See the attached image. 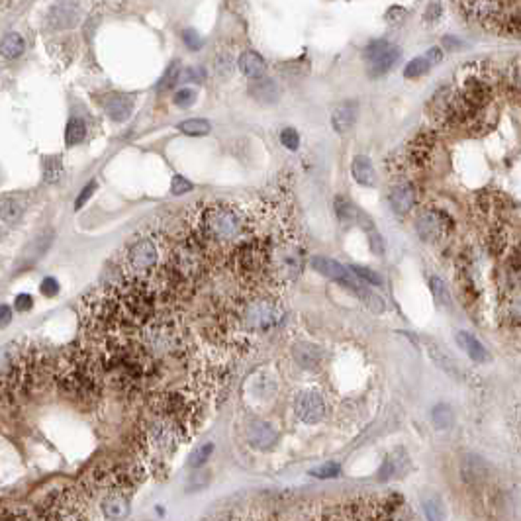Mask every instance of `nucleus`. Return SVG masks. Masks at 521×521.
<instances>
[{
	"instance_id": "nucleus-1",
	"label": "nucleus",
	"mask_w": 521,
	"mask_h": 521,
	"mask_svg": "<svg viewBox=\"0 0 521 521\" xmlns=\"http://www.w3.org/2000/svg\"><path fill=\"white\" fill-rule=\"evenodd\" d=\"M247 226L249 224L243 210L226 202H214L198 212L195 235L204 253L216 249L222 251L245 241Z\"/></svg>"
},
{
	"instance_id": "nucleus-2",
	"label": "nucleus",
	"mask_w": 521,
	"mask_h": 521,
	"mask_svg": "<svg viewBox=\"0 0 521 521\" xmlns=\"http://www.w3.org/2000/svg\"><path fill=\"white\" fill-rule=\"evenodd\" d=\"M100 367L97 358L87 351H69L59 361L57 367V384L71 402L92 404L100 394Z\"/></svg>"
},
{
	"instance_id": "nucleus-3",
	"label": "nucleus",
	"mask_w": 521,
	"mask_h": 521,
	"mask_svg": "<svg viewBox=\"0 0 521 521\" xmlns=\"http://www.w3.org/2000/svg\"><path fill=\"white\" fill-rule=\"evenodd\" d=\"M133 482L128 472L118 468L97 470L87 478V494L97 496L98 510L102 518L108 520H124L130 513V498Z\"/></svg>"
},
{
	"instance_id": "nucleus-4",
	"label": "nucleus",
	"mask_w": 521,
	"mask_h": 521,
	"mask_svg": "<svg viewBox=\"0 0 521 521\" xmlns=\"http://www.w3.org/2000/svg\"><path fill=\"white\" fill-rule=\"evenodd\" d=\"M186 427L188 425L171 417L169 413L155 410L151 424L147 427V445L151 449L153 455L159 456V458L173 456L179 445L188 437Z\"/></svg>"
},
{
	"instance_id": "nucleus-5",
	"label": "nucleus",
	"mask_w": 521,
	"mask_h": 521,
	"mask_svg": "<svg viewBox=\"0 0 521 521\" xmlns=\"http://www.w3.org/2000/svg\"><path fill=\"white\" fill-rule=\"evenodd\" d=\"M284 317V310L279 300L271 298L269 294H255L245 304L239 308L241 326L247 331H269L276 327Z\"/></svg>"
},
{
	"instance_id": "nucleus-6",
	"label": "nucleus",
	"mask_w": 521,
	"mask_h": 521,
	"mask_svg": "<svg viewBox=\"0 0 521 521\" xmlns=\"http://www.w3.org/2000/svg\"><path fill=\"white\" fill-rule=\"evenodd\" d=\"M161 260V241L155 238H143L135 241L124 255V276L133 281H147Z\"/></svg>"
},
{
	"instance_id": "nucleus-7",
	"label": "nucleus",
	"mask_w": 521,
	"mask_h": 521,
	"mask_svg": "<svg viewBox=\"0 0 521 521\" xmlns=\"http://www.w3.org/2000/svg\"><path fill=\"white\" fill-rule=\"evenodd\" d=\"M87 498L78 490H59L44 502L42 513L35 518L40 520H87Z\"/></svg>"
},
{
	"instance_id": "nucleus-8",
	"label": "nucleus",
	"mask_w": 521,
	"mask_h": 521,
	"mask_svg": "<svg viewBox=\"0 0 521 521\" xmlns=\"http://www.w3.org/2000/svg\"><path fill=\"white\" fill-rule=\"evenodd\" d=\"M365 59L369 63V73L372 76L384 75L386 71H390L394 63L400 59V49L396 45L388 44L384 40L372 42V44L365 49Z\"/></svg>"
},
{
	"instance_id": "nucleus-9",
	"label": "nucleus",
	"mask_w": 521,
	"mask_h": 521,
	"mask_svg": "<svg viewBox=\"0 0 521 521\" xmlns=\"http://www.w3.org/2000/svg\"><path fill=\"white\" fill-rule=\"evenodd\" d=\"M81 20L78 0H57L47 12V28L53 32H65L75 28Z\"/></svg>"
},
{
	"instance_id": "nucleus-10",
	"label": "nucleus",
	"mask_w": 521,
	"mask_h": 521,
	"mask_svg": "<svg viewBox=\"0 0 521 521\" xmlns=\"http://www.w3.org/2000/svg\"><path fill=\"white\" fill-rule=\"evenodd\" d=\"M294 412L304 424H317L326 415V404L322 394L315 390H302L296 394L294 400Z\"/></svg>"
},
{
	"instance_id": "nucleus-11",
	"label": "nucleus",
	"mask_w": 521,
	"mask_h": 521,
	"mask_svg": "<svg viewBox=\"0 0 521 521\" xmlns=\"http://www.w3.org/2000/svg\"><path fill=\"white\" fill-rule=\"evenodd\" d=\"M415 229L424 241H439L441 238H445L447 229H449V220L445 217V214L427 210L417 217Z\"/></svg>"
},
{
	"instance_id": "nucleus-12",
	"label": "nucleus",
	"mask_w": 521,
	"mask_h": 521,
	"mask_svg": "<svg viewBox=\"0 0 521 521\" xmlns=\"http://www.w3.org/2000/svg\"><path fill=\"white\" fill-rule=\"evenodd\" d=\"M435 147V135L431 131H422L420 135H415L408 149H406V163L410 167H422L427 163L429 155Z\"/></svg>"
},
{
	"instance_id": "nucleus-13",
	"label": "nucleus",
	"mask_w": 521,
	"mask_h": 521,
	"mask_svg": "<svg viewBox=\"0 0 521 521\" xmlns=\"http://www.w3.org/2000/svg\"><path fill=\"white\" fill-rule=\"evenodd\" d=\"M104 110H106L110 119H114V122H126L131 116V112H133V98L130 94L114 92V94H110L106 98Z\"/></svg>"
},
{
	"instance_id": "nucleus-14",
	"label": "nucleus",
	"mask_w": 521,
	"mask_h": 521,
	"mask_svg": "<svg viewBox=\"0 0 521 521\" xmlns=\"http://www.w3.org/2000/svg\"><path fill=\"white\" fill-rule=\"evenodd\" d=\"M247 439L255 449H269L276 443L279 435L274 431V427L267 422H251L247 427Z\"/></svg>"
},
{
	"instance_id": "nucleus-15",
	"label": "nucleus",
	"mask_w": 521,
	"mask_h": 521,
	"mask_svg": "<svg viewBox=\"0 0 521 521\" xmlns=\"http://www.w3.org/2000/svg\"><path fill=\"white\" fill-rule=\"evenodd\" d=\"M358 116V106L357 102H343L336 106V110L331 112V126L337 133H347Z\"/></svg>"
},
{
	"instance_id": "nucleus-16",
	"label": "nucleus",
	"mask_w": 521,
	"mask_h": 521,
	"mask_svg": "<svg viewBox=\"0 0 521 521\" xmlns=\"http://www.w3.org/2000/svg\"><path fill=\"white\" fill-rule=\"evenodd\" d=\"M249 94L263 104H272L281 98V88L272 78L259 76V78H253V83L249 85Z\"/></svg>"
},
{
	"instance_id": "nucleus-17",
	"label": "nucleus",
	"mask_w": 521,
	"mask_h": 521,
	"mask_svg": "<svg viewBox=\"0 0 521 521\" xmlns=\"http://www.w3.org/2000/svg\"><path fill=\"white\" fill-rule=\"evenodd\" d=\"M238 67H239V71L247 76V78H251V81L263 76L265 75V71H267V63H265V59H263L257 51H253V49H247V51H243V53L239 55Z\"/></svg>"
},
{
	"instance_id": "nucleus-18",
	"label": "nucleus",
	"mask_w": 521,
	"mask_h": 521,
	"mask_svg": "<svg viewBox=\"0 0 521 521\" xmlns=\"http://www.w3.org/2000/svg\"><path fill=\"white\" fill-rule=\"evenodd\" d=\"M456 343H458V347L463 349L474 363H486L490 358L486 347L472 333H468V331H458L456 333Z\"/></svg>"
},
{
	"instance_id": "nucleus-19",
	"label": "nucleus",
	"mask_w": 521,
	"mask_h": 521,
	"mask_svg": "<svg viewBox=\"0 0 521 521\" xmlns=\"http://www.w3.org/2000/svg\"><path fill=\"white\" fill-rule=\"evenodd\" d=\"M413 200H415V192H413V186L408 185V183H400L392 188L390 192V204L394 212L398 214H408L413 206Z\"/></svg>"
},
{
	"instance_id": "nucleus-20",
	"label": "nucleus",
	"mask_w": 521,
	"mask_h": 521,
	"mask_svg": "<svg viewBox=\"0 0 521 521\" xmlns=\"http://www.w3.org/2000/svg\"><path fill=\"white\" fill-rule=\"evenodd\" d=\"M461 472H463V480L468 484H478L482 482L486 474H488V467L486 463L477 455H467L463 465H461Z\"/></svg>"
},
{
	"instance_id": "nucleus-21",
	"label": "nucleus",
	"mask_w": 521,
	"mask_h": 521,
	"mask_svg": "<svg viewBox=\"0 0 521 521\" xmlns=\"http://www.w3.org/2000/svg\"><path fill=\"white\" fill-rule=\"evenodd\" d=\"M312 267L320 274H324L327 279H333V281H341V283H347L349 281V271L333 259H327V257H312Z\"/></svg>"
},
{
	"instance_id": "nucleus-22",
	"label": "nucleus",
	"mask_w": 521,
	"mask_h": 521,
	"mask_svg": "<svg viewBox=\"0 0 521 521\" xmlns=\"http://www.w3.org/2000/svg\"><path fill=\"white\" fill-rule=\"evenodd\" d=\"M351 173H353V179L357 181L358 185L363 186H374L377 183V173H374V167L370 163L369 157L365 155H357L351 163Z\"/></svg>"
},
{
	"instance_id": "nucleus-23",
	"label": "nucleus",
	"mask_w": 521,
	"mask_h": 521,
	"mask_svg": "<svg viewBox=\"0 0 521 521\" xmlns=\"http://www.w3.org/2000/svg\"><path fill=\"white\" fill-rule=\"evenodd\" d=\"M26 49V42L18 32H8L0 40V55L8 61L18 59Z\"/></svg>"
},
{
	"instance_id": "nucleus-24",
	"label": "nucleus",
	"mask_w": 521,
	"mask_h": 521,
	"mask_svg": "<svg viewBox=\"0 0 521 521\" xmlns=\"http://www.w3.org/2000/svg\"><path fill=\"white\" fill-rule=\"evenodd\" d=\"M400 456V451L398 453H394L392 456H388L386 461H384V465L379 470V478L380 480H388L392 477H398V474H404L406 470H408V456L404 455L402 461L398 458Z\"/></svg>"
},
{
	"instance_id": "nucleus-25",
	"label": "nucleus",
	"mask_w": 521,
	"mask_h": 521,
	"mask_svg": "<svg viewBox=\"0 0 521 521\" xmlns=\"http://www.w3.org/2000/svg\"><path fill=\"white\" fill-rule=\"evenodd\" d=\"M87 122L81 118V116H73V118L69 119V124H67V130H65V142L69 147H73V145H78V143L85 142V138H87Z\"/></svg>"
},
{
	"instance_id": "nucleus-26",
	"label": "nucleus",
	"mask_w": 521,
	"mask_h": 521,
	"mask_svg": "<svg viewBox=\"0 0 521 521\" xmlns=\"http://www.w3.org/2000/svg\"><path fill=\"white\" fill-rule=\"evenodd\" d=\"M22 204L16 198H12V196H2L0 198V217L4 222H8V224L18 222L20 216H22Z\"/></svg>"
},
{
	"instance_id": "nucleus-27",
	"label": "nucleus",
	"mask_w": 521,
	"mask_h": 521,
	"mask_svg": "<svg viewBox=\"0 0 521 521\" xmlns=\"http://www.w3.org/2000/svg\"><path fill=\"white\" fill-rule=\"evenodd\" d=\"M422 506H424L425 515L427 520H443L445 518V506L443 499L439 498L437 494H425L422 498Z\"/></svg>"
},
{
	"instance_id": "nucleus-28",
	"label": "nucleus",
	"mask_w": 521,
	"mask_h": 521,
	"mask_svg": "<svg viewBox=\"0 0 521 521\" xmlns=\"http://www.w3.org/2000/svg\"><path fill=\"white\" fill-rule=\"evenodd\" d=\"M336 210L337 216H339V220H341L343 224H355V222H358V220L363 217L357 208L353 206L349 200H345L343 196H339L336 200Z\"/></svg>"
},
{
	"instance_id": "nucleus-29",
	"label": "nucleus",
	"mask_w": 521,
	"mask_h": 521,
	"mask_svg": "<svg viewBox=\"0 0 521 521\" xmlns=\"http://www.w3.org/2000/svg\"><path fill=\"white\" fill-rule=\"evenodd\" d=\"M214 67L220 76H229L235 69V57L229 49H220L214 57Z\"/></svg>"
},
{
	"instance_id": "nucleus-30",
	"label": "nucleus",
	"mask_w": 521,
	"mask_h": 521,
	"mask_svg": "<svg viewBox=\"0 0 521 521\" xmlns=\"http://www.w3.org/2000/svg\"><path fill=\"white\" fill-rule=\"evenodd\" d=\"M453 420H455L453 410L447 404H437L431 412V422L437 429H449L453 425Z\"/></svg>"
},
{
	"instance_id": "nucleus-31",
	"label": "nucleus",
	"mask_w": 521,
	"mask_h": 521,
	"mask_svg": "<svg viewBox=\"0 0 521 521\" xmlns=\"http://www.w3.org/2000/svg\"><path fill=\"white\" fill-rule=\"evenodd\" d=\"M179 130L183 131L185 135H206L210 133V122L208 119H200V118H192V119H186L183 124H179Z\"/></svg>"
},
{
	"instance_id": "nucleus-32",
	"label": "nucleus",
	"mask_w": 521,
	"mask_h": 521,
	"mask_svg": "<svg viewBox=\"0 0 521 521\" xmlns=\"http://www.w3.org/2000/svg\"><path fill=\"white\" fill-rule=\"evenodd\" d=\"M431 67L433 65L425 59V55L424 57H415V59H412V61L406 65V69H404V76H406V78H420V76H424Z\"/></svg>"
},
{
	"instance_id": "nucleus-33",
	"label": "nucleus",
	"mask_w": 521,
	"mask_h": 521,
	"mask_svg": "<svg viewBox=\"0 0 521 521\" xmlns=\"http://www.w3.org/2000/svg\"><path fill=\"white\" fill-rule=\"evenodd\" d=\"M63 174V165L59 157H45L44 159V181L57 183Z\"/></svg>"
},
{
	"instance_id": "nucleus-34",
	"label": "nucleus",
	"mask_w": 521,
	"mask_h": 521,
	"mask_svg": "<svg viewBox=\"0 0 521 521\" xmlns=\"http://www.w3.org/2000/svg\"><path fill=\"white\" fill-rule=\"evenodd\" d=\"M296 357L300 361V365L306 367V369H315V365L320 363V353L312 345H300L298 351H296Z\"/></svg>"
},
{
	"instance_id": "nucleus-35",
	"label": "nucleus",
	"mask_w": 521,
	"mask_h": 521,
	"mask_svg": "<svg viewBox=\"0 0 521 521\" xmlns=\"http://www.w3.org/2000/svg\"><path fill=\"white\" fill-rule=\"evenodd\" d=\"M431 357L437 361V365L441 367V369H445L449 374H453V377H458V367H456V363L453 361V358L449 357L447 355V351L445 349H439V347H433L431 351Z\"/></svg>"
},
{
	"instance_id": "nucleus-36",
	"label": "nucleus",
	"mask_w": 521,
	"mask_h": 521,
	"mask_svg": "<svg viewBox=\"0 0 521 521\" xmlns=\"http://www.w3.org/2000/svg\"><path fill=\"white\" fill-rule=\"evenodd\" d=\"M179 78H181V67H179V63L174 61L173 65L165 71V75L161 76V81L157 83V90H159V92L171 90V88L179 83Z\"/></svg>"
},
{
	"instance_id": "nucleus-37",
	"label": "nucleus",
	"mask_w": 521,
	"mask_h": 521,
	"mask_svg": "<svg viewBox=\"0 0 521 521\" xmlns=\"http://www.w3.org/2000/svg\"><path fill=\"white\" fill-rule=\"evenodd\" d=\"M429 286H431V294L437 300V304L441 306H451V296H449V290H447L445 283L437 276H431L429 279Z\"/></svg>"
},
{
	"instance_id": "nucleus-38",
	"label": "nucleus",
	"mask_w": 521,
	"mask_h": 521,
	"mask_svg": "<svg viewBox=\"0 0 521 521\" xmlns=\"http://www.w3.org/2000/svg\"><path fill=\"white\" fill-rule=\"evenodd\" d=\"M212 453H214V443H206V445L198 447V449H195V451L190 453L188 465H190L192 468L202 467V465L206 463L208 458H210V455H212Z\"/></svg>"
},
{
	"instance_id": "nucleus-39",
	"label": "nucleus",
	"mask_w": 521,
	"mask_h": 521,
	"mask_svg": "<svg viewBox=\"0 0 521 521\" xmlns=\"http://www.w3.org/2000/svg\"><path fill=\"white\" fill-rule=\"evenodd\" d=\"M174 104L179 106V108H190L192 104L196 102V90L195 88H181L176 94H174Z\"/></svg>"
},
{
	"instance_id": "nucleus-40",
	"label": "nucleus",
	"mask_w": 521,
	"mask_h": 521,
	"mask_svg": "<svg viewBox=\"0 0 521 521\" xmlns=\"http://www.w3.org/2000/svg\"><path fill=\"white\" fill-rule=\"evenodd\" d=\"M281 143H283L286 149L296 151L298 145H300V135H298V131L294 130V128H284V130L281 131Z\"/></svg>"
},
{
	"instance_id": "nucleus-41",
	"label": "nucleus",
	"mask_w": 521,
	"mask_h": 521,
	"mask_svg": "<svg viewBox=\"0 0 521 521\" xmlns=\"http://www.w3.org/2000/svg\"><path fill=\"white\" fill-rule=\"evenodd\" d=\"M508 83H510L515 90H520L521 92V57L513 59L511 65L508 67Z\"/></svg>"
},
{
	"instance_id": "nucleus-42",
	"label": "nucleus",
	"mask_w": 521,
	"mask_h": 521,
	"mask_svg": "<svg viewBox=\"0 0 521 521\" xmlns=\"http://www.w3.org/2000/svg\"><path fill=\"white\" fill-rule=\"evenodd\" d=\"M339 472H341V467H339L337 463H326V465H322V467L314 468L310 474L315 478H336L339 477Z\"/></svg>"
},
{
	"instance_id": "nucleus-43",
	"label": "nucleus",
	"mask_w": 521,
	"mask_h": 521,
	"mask_svg": "<svg viewBox=\"0 0 521 521\" xmlns=\"http://www.w3.org/2000/svg\"><path fill=\"white\" fill-rule=\"evenodd\" d=\"M183 42H185V45L190 51H198V49L202 47V44H204L202 38L198 35V32H196V30H190V28L183 32Z\"/></svg>"
},
{
	"instance_id": "nucleus-44",
	"label": "nucleus",
	"mask_w": 521,
	"mask_h": 521,
	"mask_svg": "<svg viewBox=\"0 0 521 521\" xmlns=\"http://www.w3.org/2000/svg\"><path fill=\"white\" fill-rule=\"evenodd\" d=\"M188 190H192V185L186 181L185 176L174 174L173 181H171V192H173L174 196H181V195H186Z\"/></svg>"
},
{
	"instance_id": "nucleus-45",
	"label": "nucleus",
	"mask_w": 521,
	"mask_h": 521,
	"mask_svg": "<svg viewBox=\"0 0 521 521\" xmlns=\"http://www.w3.org/2000/svg\"><path fill=\"white\" fill-rule=\"evenodd\" d=\"M441 14H443V6H441V2L439 0H433V2H429L427 4V8L424 12V20L425 22H437L439 18H441Z\"/></svg>"
},
{
	"instance_id": "nucleus-46",
	"label": "nucleus",
	"mask_w": 521,
	"mask_h": 521,
	"mask_svg": "<svg viewBox=\"0 0 521 521\" xmlns=\"http://www.w3.org/2000/svg\"><path fill=\"white\" fill-rule=\"evenodd\" d=\"M406 16H408V12L402 6H392L390 10L386 12V22L394 26V24H402L406 20Z\"/></svg>"
},
{
	"instance_id": "nucleus-47",
	"label": "nucleus",
	"mask_w": 521,
	"mask_h": 521,
	"mask_svg": "<svg viewBox=\"0 0 521 521\" xmlns=\"http://www.w3.org/2000/svg\"><path fill=\"white\" fill-rule=\"evenodd\" d=\"M351 271L357 274L358 279H363V281H367L370 284H380V276L374 271H370L367 267H353Z\"/></svg>"
},
{
	"instance_id": "nucleus-48",
	"label": "nucleus",
	"mask_w": 521,
	"mask_h": 521,
	"mask_svg": "<svg viewBox=\"0 0 521 521\" xmlns=\"http://www.w3.org/2000/svg\"><path fill=\"white\" fill-rule=\"evenodd\" d=\"M40 290H42V294L47 296V298H53V296H57V292H59V283L55 281L53 276H47V279H44Z\"/></svg>"
},
{
	"instance_id": "nucleus-49",
	"label": "nucleus",
	"mask_w": 521,
	"mask_h": 521,
	"mask_svg": "<svg viewBox=\"0 0 521 521\" xmlns=\"http://www.w3.org/2000/svg\"><path fill=\"white\" fill-rule=\"evenodd\" d=\"M33 300L30 294H18L16 296V300H14V308L18 310V312H28L30 308H32Z\"/></svg>"
},
{
	"instance_id": "nucleus-50",
	"label": "nucleus",
	"mask_w": 521,
	"mask_h": 521,
	"mask_svg": "<svg viewBox=\"0 0 521 521\" xmlns=\"http://www.w3.org/2000/svg\"><path fill=\"white\" fill-rule=\"evenodd\" d=\"M97 190V183H90V185H87L85 188H83V192H81V196L76 198V202H75V210H81V208L85 206L87 204V200L92 196V192Z\"/></svg>"
},
{
	"instance_id": "nucleus-51",
	"label": "nucleus",
	"mask_w": 521,
	"mask_h": 521,
	"mask_svg": "<svg viewBox=\"0 0 521 521\" xmlns=\"http://www.w3.org/2000/svg\"><path fill=\"white\" fill-rule=\"evenodd\" d=\"M425 59L431 63V65H437V63H441V59H443V49L441 47H431L427 53H425Z\"/></svg>"
},
{
	"instance_id": "nucleus-52",
	"label": "nucleus",
	"mask_w": 521,
	"mask_h": 521,
	"mask_svg": "<svg viewBox=\"0 0 521 521\" xmlns=\"http://www.w3.org/2000/svg\"><path fill=\"white\" fill-rule=\"evenodd\" d=\"M10 320H12V308L10 306L2 304L0 306V327L8 326V324H10Z\"/></svg>"
},
{
	"instance_id": "nucleus-53",
	"label": "nucleus",
	"mask_w": 521,
	"mask_h": 521,
	"mask_svg": "<svg viewBox=\"0 0 521 521\" xmlns=\"http://www.w3.org/2000/svg\"><path fill=\"white\" fill-rule=\"evenodd\" d=\"M443 45H451L449 49H456V47L461 45V42H458V40H453V38H445V40H443Z\"/></svg>"
}]
</instances>
